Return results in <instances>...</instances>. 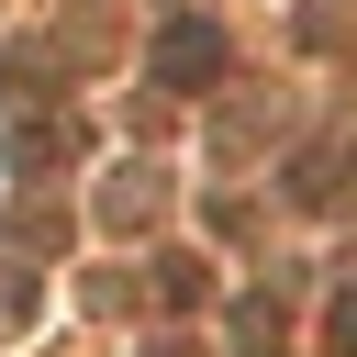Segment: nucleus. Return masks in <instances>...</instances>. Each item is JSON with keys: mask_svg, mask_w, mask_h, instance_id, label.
<instances>
[{"mask_svg": "<svg viewBox=\"0 0 357 357\" xmlns=\"http://www.w3.org/2000/svg\"><path fill=\"white\" fill-rule=\"evenodd\" d=\"M156 67H167V78H212V67H223V45L190 22V33H167V56H156Z\"/></svg>", "mask_w": 357, "mask_h": 357, "instance_id": "f257e3e1", "label": "nucleus"}]
</instances>
